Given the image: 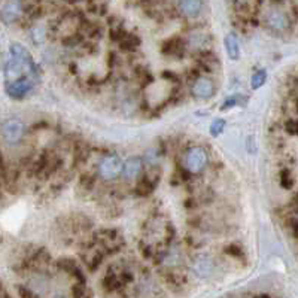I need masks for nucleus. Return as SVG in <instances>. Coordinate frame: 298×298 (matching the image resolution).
I'll return each mask as SVG.
<instances>
[{
    "label": "nucleus",
    "instance_id": "obj_6",
    "mask_svg": "<svg viewBox=\"0 0 298 298\" xmlns=\"http://www.w3.org/2000/svg\"><path fill=\"white\" fill-rule=\"evenodd\" d=\"M213 91H215L213 82L208 78L197 79L194 87H192V94L198 98H209V97H212Z\"/></svg>",
    "mask_w": 298,
    "mask_h": 298
},
{
    "label": "nucleus",
    "instance_id": "obj_2",
    "mask_svg": "<svg viewBox=\"0 0 298 298\" xmlns=\"http://www.w3.org/2000/svg\"><path fill=\"white\" fill-rule=\"evenodd\" d=\"M0 131H2V136H3V139H5L6 143L15 145V143H18L24 137L26 127H24L23 121H20L17 118H11V119H6L2 124V127H0Z\"/></svg>",
    "mask_w": 298,
    "mask_h": 298
},
{
    "label": "nucleus",
    "instance_id": "obj_1",
    "mask_svg": "<svg viewBox=\"0 0 298 298\" xmlns=\"http://www.w3.org/2000/svg\"><path fill=\"white\" fill-rule=\"evenodd\" d=\"M39 79L37 67L30 53L21 43H11L9 57L5 64V91L11 98L26 97Z\"/></svg>",
    "mask_w": 298,
    "mask_h": 298
},
{
    "label": "nucleus",
    "instance_id": "obj_5",
    "mask_svg": "<svg viewBox=\"0 0 298 298\" xmlns=\"http://www.w3.org/2000/svg\"><path fill=\"white\" fill-rule=\"evenodd\" d=\"M121 172H122V161L115 155L106 157L100 163V176L106 180L118 178L121 175Z\"/></svg>",
    "mask_w": 298,
    "mask_h": 298
},
{
    "label": "nucleus",
    "instance_id": "obj_13",
    "mask_svg": "<svg viewBox=\"0 0 298 298\" xmlns=\"http://www.w3.org/2000/svg\"><path fill=\"white\" fill-rule=\"evenodd\" d=\"M237 103H238V98H237V95L228 97L227 100H225V103L222 105L221 111H227V109H231V108H233V106H236Z\"/></svg>",
    "mask_w": 298,
    "mask_h": 298
},
{
    "label": "nucleus",
    "instance_id": "obj_14",
    "mask_svg": "<svg viewBox=\"0 0 298 298\" xmlns=\"http://www.w3.org/2000/svg\"><path fill=\"white\" fill-rule=\"evenodd\" d=\"M286 130H288L291 134H295V133H297V124H295V121H288Z\"/></svg>",
    "mask_w": 298,
    "mask_h": 298
},
{
    "label": "nucleus",
    "instance_id": "obj_9",
    "mask_svg": "<svg viewBox=\"0 0 298 298\" xmlns=\"http://www.w3.org/2000/svg\"><path fill=\"white\" fill-rule=\"evenodd\" d=\"M140 172H142V160L137 157L130 158L125 164H122V173L127 179H136Z\"/></svg>",
    "mask_w": 298,
    "mask_h": 298
},
{
    "label": "nucleus",
    "instance_id": "obj_10",
    "mask_svg": "<svg viewBox=\"0 0 298 298\" xmlns=\"http://www.w3.org/2000/svg\"><path fill=\"white\" fill-rule=\"evenodd\" d=\"M225 49H227V54L231 60H237L240 57V48H238V42L234 33H230L225 36Z\"/></svg>",
    "mask_w": 298,
    "mask_h": 298
},
{
    "label": "nucleus",
    "instance_id": "obj_3",
    "mask_svg": "<svg viewBox=\"0 0 298 298\" xmlns=\"http://www.w3.org/2000/svg\"><path fill=\"white\" fill-rule=\"evenodd\" d=\"M185 164H186V169L191 172V173H198L205 169V166L208 164V154L205 149L202 148H192L188 151L186 154V158H185Z\"/></svg>",
    "mask_w": 298,
    "mask_h": 298
},
{
    "label": "nucleus",
    "instance_id": "obj_4",
    "mask_svg": "<svg viewBox=\"0 0 298 298\" xmlns=\"http://www.w3.org/2000/svg\"><path fill=\"white\" fill-rule=\"evenodd\" d=\"M23 14V3L21 0H9L6 2L2 9H0V20L3 24L9 26L14 24Z\"/></svg>",
    "mask_w": 298,
    "mask_h": 298
},
{
    "label": "nucleus",
    "instance_id": "obj_15",
    "mask_svg": "<svg viewBox=\"0 0 298 298\" xmlns=\"http://www.w3.org/2000/svg\"><path fill=\"white\" fill-rule=\"evenodd\" d=\"M237 2H246V0H237Z\"/></svg>",
    "mask_w": 298,
    "mask_h": 298
},
{
    "label": "nucleus",
    "instance_id": "obj_11",
    "mask_svg": "<svg viewBox=\"0 0 298 298\" xmlns=\"http://www.w3.org/2000/svg\"><path fill=\"white\" fill-rule=\"evenodd\" d=\"M266 81H267V72H266V70H258V72L252 76V79H251V87H252V89L261 88Z\"/></svg>",
    "mask_w": 298,
    "mask_h": 298
},
{
    "label": "nucleus",
    "instance_id": "obj_8",
    "mask_svg": "<svg viewBox=\"0 0 298 298\" xmlns=\"http://www.w3.org/2000/svg\"><path fill=\"white\" fill-rule=\"evenodd\" d=\"M203 8L202 0H179V9L186 17H195Z\"/></svg>",
    "mask_w": 298,
    "mask_h": 298
},
{
    "label": "nucleus",
    "instance_id": "obj_12",
    "mask_svg": "<svg viewBox=\"0 0 298 298\" xmlns=\"http://www.w3.org/2000/svg\"><path fill=\"white\" fill-rule=\"evenodd\" d=\"M224 128H225V121L222 119V118H218V119H215L212 124H210V134L213 136V137H216V136H219L222 131H224Z\"/></svg>",
    "mask_w": 298,
    "mask_h": 298
},
{
    "label": "nucleus",
    "instance_id": "obj_7",
    "mask_svg": "<svg viewBox=\"0 0 298 298\" xmlns=\"http://www.w3.org/2000/svg\"><path fill=\"white\" fill-rule=\"evenodd\" d=\"M267 24H268L273 30L282 31V30H285V29L289 26V20H288V17H286L283 12L271 11V12L267 15Z\"/></svg>",
    "mask_w": 298,
    "mask_h": 298
}]
</instances>
